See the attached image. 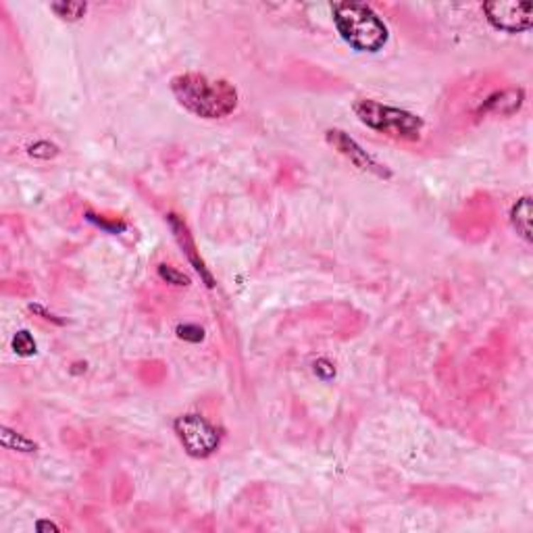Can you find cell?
<instances>
[{
  "instance_id": "cell-15",
  "label": "cell",
  "mask_w": 533,
  "mask_h": 533,
  "mask_svg": "<svg viewBox=\"0 0 533 533\" xmlns=\"http://www.w3.org/2000/svg\"><path fill=\"white\" fill-rule=\"evenodd\" d=\"M315 373H317V375H321L323 379H329V377H333L335 369H333V365H331L329 360L321 358V360H317V362H315Z\"/></svg>"
},
{
  "instance_id": "cell-9",
  "label": "cell",
  "mask_w": 533,
  "mask_h": 533,
  "mask_svg": "<svg viewBox=\"0 0 533 533\" xmlns=\"http://www.w3.org/2000/svg\"><path fill=\"white\" fill-rule=\"evenodd\" d=\"M0 438H2V446H4V448H9V450L33 452V450L38 448V446L33 444L31 440H28L26 436H21V434H17V431H11L9 427H2Z\"/></svg>"
},
{
  "instance_id": "cell-10",
  "label": "cell",
  "mask_w": 533,
  "mask_h": 533,
  "mask_svg": "<svg viewBox=\"0 0 533 533\" xmlns=\"http://www.w3.org/2000/svg\"><path fill=\"white\" fill-rule=\"evenodd\" d=\"M50 9L59 15L60 19H67V21H77L88 11V6L84 2H55V4H50Z\"/></svg>"
},
{
  "instance_id": "cell-3",
  "label": "cell",
  "mask_w": 533,
  "mask_h": 533,
  "mask_svg": "<svg viewBox=\"0 0 533 533\" xmlns=\"http://www.w3.org/2000/svg\"><path fill=\"white\" fill-rule=\"evenodd\" d=\"M355 113L367 127L382 131L396 140L415 142L423 131V119L419 115L396 107H387L375 100H358L355 104Z\"/></svg>"
},
{
  "instance_id": "cell-7",
  "label": "cell",
  "mask_w": 533,
  "mask_h": 533,
  "mask_svg": "<svg viewBox=\"0 0 533 533\" xmlns=\"http://www.w3.org/2000/svg\"><path fill=\"white\" fill-rule=\"evenodd\" d=\"M525 100V92L521 88H508L502 92L492 94L483 104L481 113H492V115H512L521 109Z\"/></svg>"
},
{
  "instance_id": "cell-8",
  "label": "cell",
  "mask_w": 533,
  "mask_h": 533,
  "mask_svg": "<svg viewBox=\"0 0 533 533\" xmlns=\"http://www.w3.org/2000/svg\"><path fill=\"white\" fill-rule=\"evenodd\" d=\"M510 221L517 234L525 242H532V198L523 196L510 210Z\"/></svg>"
},
{
  "instance_id": "cell-14",
  "label": "cell",
  "mask_w": 533,
  "mask_h": 533,
  "mask_svg": "<svg viewBox=\"0 0 533 533\" xmlns=\"http://www.w3.org/2000/svg\"><path fill=\"white\" fill-rule=\"evenodd\" d=\"M178 335L181 340H188V342H200L205 338V331L198 325H179Z\"/></svg>"
},
{
  "instance_id": "cell-13",
  "label": "cell",
  "mask_w": 533,
  "mask_h": 533,
  "mask_svg": "<svg viewBox=\"0 0 533 533\" xmlns=\"http://www.w3.org/2000/svg\"><path fill=\"white\" fill-rule=\"evenodd\" d=\"M30 154L36 158H53L59 154V149L50 142H36L30 146Z\"/></svg>"
},
{
  "instance_id": "cell-4",
  "label": "cell",
  "mask_w": 533,
  "mask_h": 533,
  "mask_svg": "<svg viewBox=\"0 0 533 533\" xmlns=\"http://www.w3.org/2000/svg\"><path fill=\"white\" fill-rule=\"evenodd\" d=\"M176 434L183 450L194 458H207L219 448L217 429L200 415H183L176 421Z\"/></svg>"
},
{
  "instance_id": "cell-11",
  "label": "cell",
  "mask_w": 533,
  "mask_h": 533,
  "mask_svg": "<svg viewBox=\"0 0 533 533\" xmlns=\"http://www.w3.org/2000/svg\"><path fill=\"white\" fill-rule=\"evenodd\" d=\"M13 348L21 356H31L36 352V342L30 335V331H17L13 338Z\"/></svg>"
},
{
  "instance_id": "cell-12",
  "label": "cell",
  "mask_w": 533,
  "mask_h": 533,
  "mask_svg": "<svg viewBox=\"0 0 533 533\" xmlns=\"http://www.w3.org/2000/svg\"><path fill=\"white\" fill-rule=\"evenodd\" d=\"M158 275H161V279H165L167 284H173V286H188L190 284V277L183 275L176 266L161 265L158 266Z\"/></svg>"
},
{
  "instance_id": "cell-6",
  "label": "cell",
  "mask_w": 533,
  "mask_h": 533,
  "mask_svg": "<svg viewBox=\"0 0 533 533\" xmlns=\"http://www.w3.org/2000/svg\"><path fill=\"white\" fill-rule=\"evenodd\" d=\"M327 142L338 150L340 154H344L355 167L362 169V171H369L373 176H379V178H389V171L385 169L382 163H377L371 154H367V150H362L355 140L340 131V129H329L327 131Z\"/></svg>"
},
{
  "instance_id": "cell-16",
  "label": "cell",
  "mask_w": 533,
  "mask_h": 533,
  "mask_svg": "<svg viewBox=\"0 0 533 533\" xmlns=\"http://www.w3.org/2000/svg\"><path fill=\"white\" fill-rule=\"evenodd\" d=\"M38 529H59V527L53 523H38Z\"/></svg>"
},
{
  "instance_id": "cell-2",
  "label": "cell",
  "mask_w": 533,
  "mask_h": 533,
  "mask_svg": "<svg viewBox=\"0 0 533 533\" xmlns=\"http://www.w3.org/2000/svg\"><path fill=\"white\" fill-rule=\"evenodd\" d=\"M333 23L346 44L360 53H377L387 42V28L377 13L360 2L333 4Z\"/></svg>"
},
{
  "instance_id": "cell-5",
  "label": "cell",
  "mask_w": 533,
  "mask_h": 533,
  "mask_svg": "<svg viewBox=\"0 0 533 533\" xmlns=\"http://www.w3.org/2000/svg\"><path fill=\"white\" fill-rule=\"evenodd\" d=\"M483 13L488 15V21L500 31L519 33L532 28L533 4L527 2H515V0H496L485 2Z\"/></svg>"
},
{
  "instance_id": "cell-1",
  "label": "cell",
  "mask_w": 533,
  "mask_h": 533,
  "mask_svg": "<svg viewBox=\"0 0 533 533\" xmlns=\"http://www.w3.org/2000/svg\"><path fill=\"white\" fill-rule=\"evenodd\" d=\"M178 102L196 117L223 119L237 107L236 88L225 80H210L200 73H183L171 80Z\"/></svg>"
}]
</instances>
